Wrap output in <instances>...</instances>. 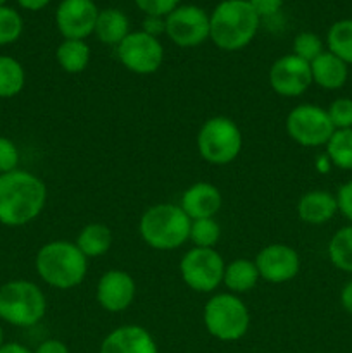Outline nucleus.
<instances>
[{
	"label": "nucleus",
	"mask_w": 352,
	"mask_h": 353,
	"mask_svg": "<svg viewBox=\"0 0 352 353\" xmlns=\"http://www.w3.org/2000/svg\"><path fill=\"white\" fill-rule=\"evenodd\" d=\"M47 203V186L37 174L16 169L0 174V224L21 228L38 219Z\"/></svg>",
	"instance_id": "nucleus-1"
},
{
	"label": "nucleus",
	"mask_w": 352,
	"mask_h": 353,
	"mask_svg": "<svg viewBox=\"0 0 352 353\" xmlns=\"http://www.w3.org/2000/svg\"><path fill=\"white\" fill-rule=\"evenodd\" d=\"M35 269L45 285L55 290H72L85 281L88 259L75 241L54 240L45 243L35 259Z\"/></svg>",
	"instance_id": "nucleus-2"
},
{
	"label": "nucleus",
	"mask_w": 352,
	"mask_h": 353,
	"mask_svg": "<svg viewBox=\"0 0 352 353\" xmlns=\"http://www.w3.org/2000/svg\"><path fill=\"white\" fill-rule=\"evenodd\" d=\"M211 21V40L217 48L237 52L247 47L255 38L261 17L248 0H223L216 6Z\"/></svg>",
	"instance_id": "nucleus-3"
},
{
	"label": "nucleus",
	"mask_w": 352,
	"mask_h": 353,
	"mask_svg": "<svg viewBox=\"0 0 352 353\" xmlns=\"http://www.w3.org/2000/svg\"><path fill=\"white\" fill-rule=\"evenodd\" d=\"M190 217L175 203H155L140 217L138 231L147 247L171 252L183 247L190 238Z\"/></svg>",
	"instance_id": "nucleus-4"
},
{
	"label": "nucleus",
	"mask_w": 352,
	"mask_h": 353,
	"mask_svg": "<svg viewBox=\"0 0 352 353\" xmlns=\"http://www.w3.org/2000/svg\"><path fill=\"white\" fill-rule=\"evenodd\" d=\"M47 312V299L38 285L28 279H12L0 286V319L10 326L31 327Z\"/></svg>",
	"instance_id": "nucleus-5"
},
{
	"label": "nucleus",
	"mask_w": 352,
	"mask_h": 353,
	"mask_svg": "<svg viewBox=\"0 0 352 353\" xmlns=\"http://www.w3.org/2000/svg\"><path fill=\"white\" fill-rule=\"evenodd\" d=\"M204 326L216 340L237 341L247 334L251 312L238 295L216 293L204 305Z\"/></svg>",
	"instance_id": "nucleus-6"
},
{
	"label": "nucleus",
	"mask_w": 352,
	"mask_h": 353,
	"mask_svg": "<svg viewBox=\"0 0 352 353\" xmlns=\"http://www.w3.org/2000/svg\"><path fill=\"white\" fill-rule=\"evenodd\" d=\"M244 137L231 117L214 116L204 121L197 133V150L213 165H228L240 155Z\"/></svg>",
	"instance_id": "nucleus-7"
},
{
	"label": "nucleus",
	"mask_w": 352,
	"mask_h": 353,
	"mask_svg": "<svg viewBox=\"0 0 352 353\" xmlns=\"http://www.w3.org/2000/svg\"><path fill=\"white\" fill-rule=\"evenodd\" d=\"M224 259L216 248L193 247L179 261L183 283L195 293H213L223 285Z\"/></svg>",
	"instance_id": "nucleus-8"
},
{
	"label": "nucleus",
	"mask_w": 352,
	"mask_h": 353,
	"mask_svg": "<svg viewBox=\"0 0 352 353\" xmlns=\"http://www.w3.org/2000/svg\"><path fill=\"white\" fill-rule=\"evenodd\" d=\"M285 128L295 143L307 148L324 147L335 131L326 109L316 103H300L293 107L286 116Z\"/></svg>",
	"instance_id": "nucleus-9"
},
{
	"label": "nucleus",
	"mask_w": 352,
	"mask_h": 353,
	"mask_svg": "<svg viewBox=\"0 0 352 353\" xmlns=\"http://www.w3.org/2000/svg\"><path fill=\"white\" fill-rule=\"evenodd\" d=\"M117 59L121 64L135 74H154L164 62V47L159 38L145 33L144 30L131 31L117 45Z\"/></svg>",
	"instance_id": "nucleus-10"
},
{
	"label": "nucleus",
	"mask_w": 352,
	"mask_h": 353,
	"mask_svg": "<svg viewBox=\"0 0 352 353\" xmlns=\"http://www.w3.org/2000/svg\"><path fill=\"white\" fill-rule=\"evenodd\" d=\"M164 21L168 38L182 48L199 47L211 37L209 14L193 3L178 6Z\"/></svg>",
	"instance_id": "nucleus-11"
},
{
	"label": "nucleus",
	"mask_w": 352,
	"mask_h": 353,
	"mask_svg": "<svg viewBox=\"0 0 352 353\" xmlns=\"http://www.w3.org/2000/svg\"><path fill=\"white\" fill-rule=\"evenodd\" d=\"M268 81L273 92L278 93L280 97L295 99L306 93L313 85L311 64L293 54L283 55L276 59L269 68Z\"/></svg>",
	"instance_id": "nucleus-12"
},
{
	"label": "nucleus",
	"mask_w": 352,
	"mask_h": 353,
	"mask_svg": "<svg viewBox=\"0 0 352 353\" xmlns=\"http://www.w3.org/2000/svg\"><path fill=\"white\" fill-rule=\"evenodd\" d=\"M261 279L282 285L292 281L300 272V255L295 248L285 243L266 245L254 259Z\"/></svg>",
	"instance_id": "nucleus-13"
},
{
	"label": "nucleus",
	"mask_w": 352,
	"mask_h": 353,
	"mask_svg": "<svg viewBox=\"0 0 352 353\" xmlns=\"http://www.w3.org/2000/svg\"><path fill=\"white\" fill-rule=\"evenodd\" d=\"M99 7L93 0H62L55 10V24L64 40H85L95 31Z\"/></svg>",
	"instance_id": "nucleus-14"
},
{
	"label": "nucleus",
	"mask_w": 352,
	"mask_h": 353,
	"mask_svg": "<svg viewBox=\"0 0 352 353\" xmlns=\"http://www.w3.org/2000/svg\"><path fill=\"white\" fill-rule=\"evenodd\" d=\"M97 302L107 312H124L137 296V283L130 272L123 269H109L97 283Z\"/></svg>",
	"instance_id": "nucleus-15"
},
{
	"label": "nucleus",
	"mask_w": 352,
	"mask_h": 353,
	"mask_svg": "<svg viewBox=\"0 0 352 353\" xmlns=\"http://www.w3.org/2000/svg\"><path fill=\"white\" fill-rule=\"evenodd\" d=\"M99 353H157V343L144 326L124 324L104 338Z\"/></svg>",
	"instance_id": "nucleus-16"
},
{
	"label": "nucleus",
	"mask_w": 352,
	"mask_h": 353,
	"mask_svg": "<svg viewBox=\"0 0 352 353\" xmlns=\"http://www.w3.org/2000/svg\"><path fill=\"white\" fill-rule=\"evenodd\" d=\"M223 205V196L213 183L199 181L183 192L179 207L190 217V221L211 219L216 216Z\"/></svg>",
	"instance_id": "nucleus-17"
},
{
	"label": "nucleus",
	"mask_w": 352,
	"mask_h": 353,
	"mask_svg": "<svg viewBox=\"0 0 352 353\" xmlns=\"http://www.w3.org/2000/svg\"><path fill=\"white\" fill-rule=\"evenodd\" d=\"M338 212L337 196L326 190H311L297 202V216L302 223L321 226L330 223Z\"/></svg>",
	"instance_id": "nucleus-18"
},
{
	"label": "nucleus",
	"mask_w": 352,
	"mask_h": 353,
	"mask_svg": "<svg viewBox=\"0 0 352 353\" xmlns=\"http://www.w3.org/2000/svg\"><path fill=\"white\" fill-rule=\"evenodd\" d=\"M311 76L313 83L323 90L344 88L349 79V65L342 59L324 50L320 57L311 62Z\"/></svg>",
	"instance_id": "nucleus-19"
},
{
	"label": "nucleus",
	"mask_w": 352,
	"mask_h": 353,
	"mask_svg": "<svg viewBox=\"0 0 352 353\" xmlns=\"http://www.w3.org/2000/svg\"><path fill=\"white\" fill-rule=\"evenodd\" d=\"M93 33L100 43L117 47L131 33L130 19L119 9H104L99 12Z\"/></svg>",
	"instance_id": "nucleus-20"
},
{
	"label": "nucleus",
	"mask_w": 352,
	"mask_h": 353,
	"mask_svg": "<svg viewBox=\"0 0 352 353\" xmlns=\"http://www.w3.org/2000/svg\"><path fill=\"white\" fill-rule=\"evenodd\" d=\"M259 279H261V276H259L257 265L248 259H235L224 268L223 285L233 295L252 292L257 286Z\"/></svg>",
	"instance_id": "nucleus-21"
},
{
	"label": "nucleus",
	"mask_w": 352,
	"mask_h": 353,
	"mask_svg": "<svg viewBox=\"0 0 352 353\" xmlns=\"http://www.w3.org/2000/svg\"><path fill=\"white\" fill-rule=\"evenodd\" d=\"M75 243L86 259L102 257L113 247V231L102 223H90L79 231Z\"/></svg>",
	"instance_id": "nucleus-22"
},
{
	"label": "nucleus",
	"mask_w": 352,
	"mask_h": 353,
	"mask_svg": "<svg viewBox=\"0 0 352 353\" xmlns=\"http://www.w3.org/2000/svg\"><path fill=\"white\" fill-rule=\"evenodd\" d=\"M55 59L64 72L79 74L88 68L92 50L85 40H62L55 50Z\"/></svg>",
	"instance_id": "nucleus-23"
},
{
	"label": "nucleus",
	"mask_w": 352,
	"mask_h": 353,
	"mask_svg": "<svg viewBox=\"0 0 352 353\" xmlns=\"http://www.w3.org/2000/svg\"><path fill=\"white\" fill-rule=\"evenodd\" d=\"M26 85L23 64L10 55H0V99L19 95Z\"/></svg>",
	"instance_id": "nucleus-24"
},
{
	"label": "nucleus",
	"mask_w": 352,
	"mask_h": 353,
	"mask_svg": "<svg viewBox=\"0 0 352 353\" xmlns=\"http://www.w3.org/2000/svg\"><path fill=\"white\" fill-rule=\"evenodd\" d=\"M328 52L337 55L347 65H352V19H340L326 33Z\"/></svg>",
	"instance_id": "nucleus-25"
},
{
	"label": "nucleus",
	"mask_w": 352,
	"mask_h": 353,
	"mask_svg": "<svg viewBox=\"0 0 352 353\" xmlns=\"http://www.w3.org/2000/svg\"><path fill=\"white\" fill-rule=\"evenodd\" d=\"M331 165L342 171H352V128L351 130H335L328 143L324 145Z\"/></svg>",
	"instance_id": "nucleus-26"
},
{
	"label": "nucleus",
	"mask_w": 352,
	"mask_h": 353,
	"mask_svg": "<svg viewBox=\"0 0 352 353\" xmlns=\"http://www.w3.org/2000/svg\"><path fill=\"white\" fill-rule=\"evenodd\" d=\"M328 259L337 269L352 274V224L340 228L328 243Z\"/></svg>",
	"instance_id": "nucleus-27"
},
{
	"label": "nucleus",
	"mask_w": 352,
	"mask_h": 353,
	"mask_svg": "<svg viewBox=\"0 0 352 353\" xmlns=\"http://www.w3.org/2000/svg\"><path fill=\"white\" fill-rule=\"evenodd\" d=\"M221 238V226L214 217L211 219H197L190 224V238L193 247L214 248Z\"/></svg>",
	"instance_id": "nucleus-28"
},
{
	"label": "nucleus",
	"mask_w": 352,
	"mask_h": 353,
	"mask_svg": "<svg viewBox=\"0 0 352 353\" xmlns=\"http://www.w3.org/2000/svg\"><path fill=\"white\" fill-rule=\"evenodd\" d=\"M23 17L12 7L0 6V45H10L23 33Z\"/></svg>",
	"instance_id": "nucleus-29"
},
{
	"label": "nucleus",
	"mask_w": 352,
	"mask_h": 353,
	"mask_svg": "<svg viewBox=\"0 0 352 353\" xmlns=\"http://www.w3.org/2000/svg\"><path fill=\"white\" fill-rule=\"evenodd\" d=\"M323 52H324L323 40H321L316 33L302 31V33H299L295 38H293L292 54L297 55V57H300L302 61L309 62V64L314 61V59L320 57Z\"/></svg>",
	"instance_id": "nucleus-30"
},
{
	"label": "nucleus",
	"mask_w": 352,
	"mask_h": 353,
	"mask_svg": "<svg viewBox=\"0 0 352 353\" xmlns=\"http://www.w3.org/2000/svg\"><path fill=\"white\" fill-rule=\"evenodd\" d=\"M326 112L335 130H351L352 128V99L349 97L335 99Z\"/></svg>",
	"instance_id": "nucleus-31"
},
{
	"label": "nucleus",
	"mask_w": 352,
	"mask_h": 353,
	"mask_svg": "<svg viewBox=\"0 0 352 353\" xmlns=\"http://www.w3.org/2000/svg\"><path fill=\"white\" fill-rule=\"evenodd\" d=\"M19 165V150L16 143L0 134V174L12 172Z\"/></svg>",
	"instance_id": "nucleus-32"
},
{
	"label": "nucleus",
	"mask_w": 352,
	"mask_h": 353,
	"mask_svg": "<svg viewBox=\"0 0 352 353\" xmlns=\"http://www.w3.org/2000/svg\"><path fill=\"white\" fill-rule=\"evenodd\" d=\"M182 0H135L138 9L145 14V16H159L166 17L171 14L176 7L179 6Z\"/></svg>",
	"instance_id": "nucleus-33"
},
{
	"label": "nucleus",
	"mask_w": 352,
	"mask_h": 353,
	"mask_svg": "<svg viewBox=\"0 0 352 353\" xmlns=\"http://www.w3.org/2000/svg\"><path fill=\"white\" fill-rule=\"evenodd\" d=\"M337 203H338V212L352 224V179L345 181L344 185L338 188L337 192Z\"/></svg>",
	"instance_id": "nucleus-34"
},
{
	"label": "nucleus",
	"mask_w": 352,
	"mask_h": 353,
	"mask_svg": "<svg viewBox=\"0 0 352 353\" xmlns=\"http://www.w3.org/2000/svg\"><path fill=\"white\" fill-rule=\"evenodd\" d=\"M285 0H248L252 9L259 17H271L280 12Z\"/></svg>",
	"instance_id": "nucleus-35"
},
{
	"label": "nucleus",
	"mask_w": 352,
	"mask_h": 353,
	"mask_svg": "<svg viewBox=\"0 0 352 353\" xmlns=\"http://www.w3.org/2000/svg\"><path fill=\"white\" fill-rule=\"evenodd\" d=\"M144 31H145V33L152 34V37L159 38V34L166 33V21H164V17L145 16Z\"/></svg>",
	"instance_id": "nucleus-36"
},
{
	"label": "nucleus",
	"mask_w": 352,
	"mask_h": 353,
	"mask_svg": "<svg viewBox=\"0 0 352 353\" xmlns=\"http://www.w3.org/2000/svg\"><path fill=\"white\" fill-rule=\"evenodd\" d=\"M33 353H69V348L64 341L50 338V340L41 341Z\"/></svg>",
	"instance_id": "nucleus-37"
},
{
	"label": "nucleus",
	"mask_w": 352,
	"mask_h": 353,
	"mask_svg": "<svg viewBox=\"0 0 352 353\" xmlns=\"http://www.w3.org/2000/svg\"><path fill=\"white\" fill-rule=\"evenodd\" d=\"M340 303L344 307V310L352 316V279L345 283V286L340 292Z\"/></svg>",
	"instance_id": "nucleus-38"
},
{
	"label": "nucleus",
	"mask_w": 352,
	"mask_h": 353,
	"mask_svg": "<svg viewBox=\"0 0 352 353\" xmlns=\"http://www.w3.org/2000/svg\"><path fill=\"white\" fill-rule=\"evenodd\" d=\"M17 3H19L23 9L31 10V12H37V10L45 9V7L50 3V0H17Z\"/></svg>",
	"instance_id": "nucleus-39"
},
{
	"label": "nucleus",
	"mask_w": 352,
	"mask_h": 353,
	"mask_svg": "<svg viewBox=\"0 0 352 353\" xmlns=\"http://www.w3.org/2000/svg\"><path fill=\"white\" fill-rule=\"evenodd\" d=\"M0 353H33L24 345L16 343V341H10V343H3L0 347Z\"/></svg>",
	"instance_id": "nucleus-40"
},
{
	"label": "nucleus",
	"mask_w": 352,
	"mask_h": 353,
	"mask_svg": "<svg viewBox=\"0 0 352 353\" xmlns=\"http://www.w3.org/2000/svg\"><path fill=\"white\" fill-rule=\"evenodd\" d=\"M331 168H333V165H331V161H330V159H328L326 154L320 155V157L316 159V169L320 172H328Z\"/></svg>",
	"instance_id": "nucleus-41"
},
{
	"label": "nucleus",
	"mask_w": 352,
	"mask_h": 353,
	"mask_svg": "<svg viewBox=\"0 0 352 353\" xmlns=\"http://www.w3.org/2000/svg\"><path fill=\"white\" fill-rule=\"evenodd\" d=\"M3 343H6V341H3V331H2V327H0V347H2Z\"/></svg>",
	"instance_id": "nucleus-42"
},
{
	"label": "nucleus",
	"mask_w": 352,
	"mask_h": 353,
	"mask_svg": "<svg viewBox=\"0 0 352 353\" xmlns=\"http://www.w3.org/2000/svg\"><path fill=\"white\" fill-rule=\"evenodd\" d=\"M3 2H6V0H0V6H3Z\"/></svg>",
	"instance_id": "nucleus-43"
}]
</instances>
